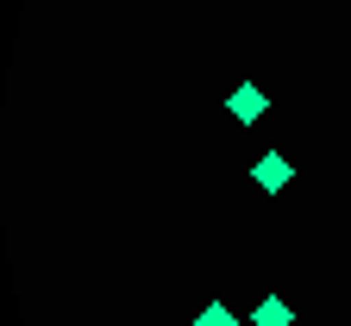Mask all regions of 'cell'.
<instances>
[{"instance_id":"1","label":"cell","mask_w":351,"mask_h":326,"mask_svg":"<svg viewBox=\"0 0 351 326\" xmlns=\"http://www.w3.org/2000/svg\"><path fill=\"white\" fill-rule=\"evenodd\" d=\"M226 113H232L239 126H257L263 113H270V95H263V88H257V82H239V88H232V95H226Z\"/></svg>"},{"instance_id":"2","label":"cell","mask_w":351,"mask_h":326,"mask_svg":"<svg viewBox=\"0 0 351 326\" xmlns=\"http://www.w3.org/2000/svg\"><path fill=\"white\" fill-rule=\"evenodd\" d=\"M289 176H295V163H289L282 151H263V157L251 163V182H257L263 195H282V189H289Z\"/></svg>"},{"instance_id":"3","label":"cell","mask_w":351,"mask_h":326,"mask_svg":"<svg viewBox=\"0 0 351 326\" xmlns=\"http://www.w3.org/2000/svg\"><path fill=\"white\" fill-rule=\"evenodd\" d=\"M251 326H295V307H289L282 295H263V301L251 307Z\"/></svg>"},{"instance_id":"4","label":"cell","mask_w":351,"mask_h":326,"mask_svg":"<svg viewBox=\"0 0 351 326\" xmlns=\"http://www.w3.org/2000/svg\"><path fill=\"white\" fill-rule=\"evenodd\" d=\"M195 326H239V314H232V307H219V301H207V307L195 314Z\"/></svg>"}]
</instances>
